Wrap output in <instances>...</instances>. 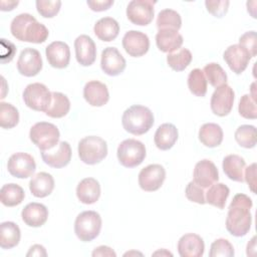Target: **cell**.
<instances>
[{"label": "cell", "mask_w": 257, "mask_h": 257, "mask_svg": "<svg viewBox=\"0 0 257 257\" xmlns=\"http://www.w3.org/2000/svg\"><path fill=\"white\" fill-rule=\"evenodd\" d=\"M252 206V200L247 195L237 194L234 196L226 218V229L231 235L242 237L249 232L252 223L250 212Z\"/></svg>", "instance_id": "cell-1"}, {"label": "cell", "mask_w": 257, "mask_h": 257, "mask_svg": "<svg viewBox=\"0 0 257 257\" xmlns=\"http://www.w3.org/2000/svg\"><path fill=\"white\" fill-rule=\"evenodd\" d=\"M10 31L17 40L31 43H43L49 35L45 25L38 22L29 13H21L14 17Z\"/></svg>", "instance_id": "cell-2"}, {"label": "cell", "mask_w": 257, "mask_h": 257, "mask_svg": "<svg viewBox=\"0 0 257 257\" xmlns=\"http://www.w3.org/2000/svg\"><path fill=\"white\" fill-rule=\"evenodd\" d=\"M152 110L144 105L135 104L126 108L121 117L123 128L135 136H141L150 131L154 124Z\"/></svg>", "instance_id": "cell-3"}, {"label": "cell", "mask_w": 257, "mask_h": 257, "mask_svg": "<svg viewBox=\"0 0 257 257\" xmlns=\"http://www.w3.org/2000/svg\"><path fill=\"white\" fill-rule=\"evenodd\" d=\"M107 156L106 142L96 136H88L78 143V157L86 165L100 163Z\"/></svg>", "instance_id": "cell-4"}, {"label": "cell", "mask_w": 257, "mask_h": 257, "mask_svg": "<svg viewBox=\"0 0 257 257\" xmlns=\"http://www.w3.org/2000/svg\"><path fill=\"white\" fill-rule=\"evenodd\" d=\"M101 223V217L97 212H81L75 219L74 233L80 241L90 242L99 235Z\"/></svg>", "instance_id": "cell-5"}, {"label": "cell", "mask_w": 257, "mask_h": 257, "mask_svg": "<svg viewBox=\"0 0 257 257\" xmlns=\"http://www.w3.org/2000/svg\"><path fill=\"white\" fill-rule=\"evenodd\" d=\"M59 131L57 126L51 122H36L29 132L31 142L40 150L47 151L54 148L59 143Z\"/></svg>", "instance_id": "cell-6"}, {"label": "cell", "mask_w": 257, "mask_h": 257, "mask_svg": "<svg viewBox=\"0 0 257 257\" xmlns=\"http://www.w3.org/2000/svg\"><path fill=\"white\" fill-rule=\"evenodd\" d=\"M147 152L145 145L135 139H127L122 141L116 151V156L120 165L125 168H135L140 166L145 158Z\"/></svg>", "instance_id": "cell-7"}, {"label": "cell", "mask_w": 257, "mask_h": 257, "mask_svg": "<svg viewBox=\"0 0 257 257\" xmlns=\"http://www.w3.org/2000/svg\"><path fill=\"white\" fill-rule=\"evenodd\" d=\"M23 100L33 110L46 111L52 100V92L43 83H30L23 91Z\"/></svg>", "instance_id": "cell-8"}, {"label": "cell", "mask_w": 257, "mask_h": 257, "mask_svg": "<svg viewBox=\"0 0 257 257\" xmlns=\"http://www.w3.org/2000/svg\"><path fill=\"white\" fill-rule=\"evenodd\" d=\"M156 1L152 0H133L126 7L127 19L136 25L146 26L153 21L155 15L154 5Z\"/></svg>", "instance_id": "cell-9"}, {"label": "cell", "mask_w": 257, "mask_h": 257, "mask_svg": "<svg viewBox=\"0 0 257 257\" xmlns=\"http://www.w3.org/2000/svg\"><path fill=\"white\" fill-rule=\"evenodd\" d=\"M7 169L11 176L18 179H26L34 174L36 164L31 155L19 152L9 158Z\"/></svg>", "instance_id": "cell-10"}, {"label": "cell", "mask_w": 257, "mask_h": 257, "mask_svg": "<svg viewBox=\"0 0 257 257\" xmlns=\"http://www.w3.org/2000/svg\"><path fill=\"white\" fill-rule=\"evenodd\" d=\"M234 98V90L228 84L217 87L211 96L210 106L212 111L218 116L228 115L232 110Z\"/></svg>", "instance_id": "cell-11"}, {"label": "cell", "mask_w": 257, "mask_h": 257, "mask_svg": "<svg viewBox=\"0 0 257 257\" xmlns=\"http://www.w3.org/2000/svg\"><path fill=\"white\" fill-rule=\"evenodd\" d=\"M166 179V170L159 164H152L141 170L139 174V185L146 192L159 190Z\"/></svg>", "instance_id": "cell-12"}, {"label": "cell", "mask_w": 257, "mask_h": 257, "mask_svg": "<svg viewBox=\"0 0 257 257\" xmlns=\"http://www.w3.org/2000/svg\"><path fill=\"white\" fill-rule=\"evenodd\" d=\"M42 58L38 50L34 48H24L17 60L18 72L24 76L32 77L37 75L42 69Z\"/></svg>", "instance_id": "cell-13"}, {"label": "cell", "mask_w": 257, "mask_h": 257, "mask_svg": "<svg viewBox=\"0 0 257 257\" xmlns=\"http://www.w3.org/2000/svg\"><path fill=\"white\" fill-rule=\"evenodd\" d=\"M42 161L51 168L60 169L67 166L71 160V148L67 142H59L54 148L41 151Z\"/></svg>", "instance_id": "cell-14"}, {"label": "cell", "mask_w": 257, "mask_h": 257, "mask_svg": "<svg viewBox=\"0 0 257 257\" xmlns=\"http://www.w3.org/2000/svg\"><path fill=\"white\" fill-rule=\"evenodd\" d=\"M122 46L130 56L141 57L148 52L150 39L141 31L130 30L122 37Z\"/></svg>", "instance_id": "cell-15"}, {"label": "cell", "mask_w": 257, "mask_h": 257, "mask_svg": "<svg viewBox=\"0 0 257 257\" xmlns=\"http://www.w3.org/2000/svg\"><path fill=\"white\" fill-rule=\"evenodd\" d=\"M125 59L115 47H106L101 52L100 67L102 71L109 76H116L123 72L125 68Z\"/></svg>", "instance_id": "cell-16"}, {"label": "cell", "mask_w": 257, "mask_h": 257, "mask_svg": "<svg viewBox=\"0 0 257 257\" xmlns=\"http://www.w3.org/2000/svg\"><path fill=\"white\" fill-rule=\"evenodd\" d=\"M223 58L233 72L240 74L247 68L251 56L244 47L239 44H233L224 51Z\"/></svg>", "instance_id": "cell-17"}, {"label": "cell", "mask_w": 257, "mask_h": 257, "mask_svg": "<svg viewBox=\"0 0 257 257\" xmlns=\"http://www.w3.org/2000/svg\"><path fill=\"white\" fill-rule=\"evenodd\" d=\"M219 180V172L217 167L210 160H202L195 166L193 173V181L203 189L209 188Z\"/></svg>", "instance_id": "cell-18"}, {"label": "cell", "mask_w": 257, "mask_h": 257, "mask_svg": "<svg viewBox=\"0 0 257 257\" xmlns=\"http://www.w3.org/2000/svg\"><path fill=\"white\" fill-rule=\"evenodd\" d=\"M75 57L82 66L91 65L96 58V46L94 41L88 35L82 34L74 40Z\"/></svg>", "instance_id": "cell-19"}, {"label": "cell", "mask_w": 257, "mask_h": 257, "mask_svg": "<svg viewBox=\"0 0 257 257\" xmlns=\"http://www.w3.org/2000/svg\"><path fill=\"white\" fill-rule=\"evenodd\" d=\"M48 63L58 69L65 68L69 64L70 49L63 41H53L45 48Z\"/></svg>", "instance_id": "cell-20"}, {"label": "cell", "mask_w": 257, "mask_h": 257, "mask_svg": "<svg viewBox=\"0 0 257 257\" xmlns=\"http://www.w3.org/2000/svg\"><path fill=\"white\" fill-rule=\"evenodd\" d=\"M204 251L205 243L197 234H185L178 241V252L181 257H201Z\"/></svg>", "instance_id": "cell-21"}, {"label": "cell", "mask_w": 257, "mask_h": 257, "mask_svg": "<svg viewBox=\"0 0 257 257\" xmlns=\"http://www.w3.org/2000/svg\"><path fill=\"white\" fill-rule=\"evenodd\" d=\"M83 97L91 106H102L109 99L107 86L98 80L88 81L83 87Z\"/></svg>", "instance_id": "cell-22"}, {"label": "cell", "mask_w": 257, "mask_h": 257, "mask_svg": "<svg viewBox=\"0 0 257 257\" xmlns=\"http://www.w3.org/2000/svg\"><path fill=\"white\" fill-rule=\"evenodd\" d=\"M183 36L174 29H159L156 35V43L158 48L166 53H173L179 50L183 44Z\"/></svg>", "instance_id": "cell-23"}, {"label": "cell", "mask_w": 257, "mask_h": 257, "mask_svg": "<svg viewBox=\"0 0 257 257\" xmlns=\"http://www.w3.org/2000/svg\"><path fill=\"white\" fill-rule=\"evenodd\" d=\"M21 217L27 226L34 228L41 227L47 221L48 210L43 204L32 202L23 208Z\"/></svg>", "instance_id": "cell-24"}, {"label": "cell", "mask_w": 257, "mask_h": 257, "mask_svg": "<svg viewBox=\"0 0 257 257\" xmlns=\"http://www.w3.org/2000/svg\"><path fill=\"white\" fill-rule=\"evenodd\" d=\"M77 199L86 205L94 204L100 197V185L93 178L81 180L76 187Z\"/></svg>", "instance_id": "cell-25"}, {"label": "cell", "mask_w": 257, "mask_h": 257, "mask_svg": "<svg viewBox=\"0 0 257 257\" xmlns=\"http://www.w3.org/2000/svg\"><path fill=\"white\" fill-rule=\"evenodd\" d=\"M179 137L178 128L173 123H163L161 124L154 137V142L156 147L161 151H168L176 144Z\"/></svg>", "instance_id": "cell-26"}, {"label": "cell", "mask_w": 257, "mask_h": 257, "mask_svg": "<svg viewBox=\"0 0 257 257\" xmlns=\"http://www.w3.org/2000/svg\"><path fill=\"white\" fill-rule=\"evenodd\" d=\"M54 189L53 177L45 172L36 174L29 182V190L36 198H45L49 196Z\"/></svg>", "instance_id": "cell-27"}, {"label": "cell", "mask_w": 257, "mask_h": 257, "mask_svg": "<svg viewBox=\"0 0 257 257\" xmlns=\"http://www.w3.org/2000/svg\"><path fill=\"white\" fill-rule=\"evenodd\" d=\"M246 163L244 159L238 155H228L224 158L222 168L225 175L232 181L244 182V169Z\"/></svg>", "instance_id": "cell-28"}, {"label": "cell", "mask_w": 257, "mask_h": 257, "mask_svg": "<svg viewBox=\"0 0 257 257\" xmlns=\"http://www.w3.org/2000/svg\"><path fill=\"white\" fill-rule=\"evenodd\" d=\"M93 32L98 39L109 42L117 37L119 25L115 19L111 17H103L94 24Z\"/></svg>", "instance_id": "cell-29"}, {"label": "cell", "mask_w": 257, "mask_h": 257, "mask_svg": "<svg viewBox=\"0 0 257 257\" xmlns=\"http://www.w3.org/2000/svg\"><path fill=\"white\" fill-rule=\"evenodd\" d=\"M199 140L208 148H216L223 141V130L214 122L204 123L199 130Z\"/></svg>", "instance_id": "cell-30"}, {"label": "cell", "mask_w": 257, "mask_h": 257, "mask_svg": "<svg viewBox=\"0 0 257 257\" xmlns=\"http://www.w3.org/2000/svg\"><path fill=\"white\" fill-rule=\"evenodd\" d=\"M21 232L14 222H3L0 224V247L11 249L19 244Z\"/></svg>", "instance_id": "cell-31"}, {"label": "cell", "mask_w": 257, "mask_h": 257, "mask_svg": "<svg viewBox=\"0 0 257 257\" xmlns=\"http://www.w3.org/2000/svg\"><path fill=\"white\" fill-rule=\"evenodd\" d=\"M25 193L23 189L14 183L3 185L0 190L1 203L6 207H15L22 203Z\"/></svg>", "instance_id": "cell-32"}, {"label": "cell", "mask_w": 257, "mask_h": 257, "mask_svg": "<svg viewBox=\"0 0 257 257\" xmlns=\"http://www.w3.org/2000/svg\"><path fill=\"white\" fill-rule=\"evenodd\" d=\"M230 190L223 183H214L211 185L206 192V203L215 206L219 209H224L226 205V201L229 197Z\"/></svg>", "instance_id": "cell-33"}, {"label": "cell", "mask_w": 257, "mask_h": 257, "mask_svg": "<svg viewBox=\"0 0 257 257\" xmlns=\"http://www.w3.org/2000/svg\"><path fill=\"white\" fill-rule=\"evenodd\" d=\"M69 109H70V101L68 97L61 92L54 91L52 92L51 103L48 109L45 111V113L50 117L60 118L66 115Z\"/></svg>", "instance_id": "cell-34"}, {"label": "cell", "mask_w": 257, "mask_h": 257, "mask_svg": "<svg viewBox=\"0 0 257 257\" xmlns=\"http://www.w3.org/2000/svg\"><path fill=\"white\" fill-rule=\"evenodd\" d=\"M188 87L196 96H205L207 92V79L203 70L195 68L190 71L188 76Z\"/></svg>", "instance_id": "cell-35"}, {"label": "cell", "mask_w": 257, "mask_h": 257, "mask_svg": "<svg viewBox=\"0 0 257 257\" xmlns=\"http://www.w3.org/2000/svg\"><path fill=\"white\" fill-rule=\"evenodd\" d=\"M182 26V18L180 14L173 9H164L158 14L157 27L159 29L179 30Z\"/></svg>", "instance_id": "cell-36"}, {"label": "cell", "mask_w": 257, "mask_h": 257, "mask_svg": "<svg viewBox=\"0 0 257 257\" xmlns=\"http://www.w3.org/2000/svg\"><path fill=\"white\" fill-rule=\"evenodd\" d=\"M192 53L187 48H180L177 52L169 53L167 56L168 65L175 71H183L192 61Z\"/></svg>", "instance_id": "cell-37"}, {"label": "cell", "mask_w": 257, "mask_h": 257, "mask_svg": "<svg viewBox=\"0 0 257 257\" xmlns=\"http://www.w3.org/2000/svg\"><path fill=\"white\" fill-rule=\"evenodd\" d=\"M207 81L214 87H219L227 82V74L222 66L216 62H211L205 65L203 69Z\"/></svg>", "instance_id": "cell-38"}, {"label": "cell", "mask_w": 257, "mask_h": 257, "mask_svg": "<svg viewBox=\"0 0 257 257\" xmlns=\"http://www.w3.org/2000/svg\"><path fill=\"white\" fill-rule=\"evenodd\" d=\"M235 141L245 149H252L256 146V127L251 124H242L235 132Z\"/></svg>", "instance_id": "cell-39"}, {"label": "cell", "mask_w": 257, "mask_h": 257, "mask_svg": "<svg viewBox=\"0 0 257 257\" xmlns=\"http://www.w3.org/2000/svg\"><path fill=\"white\" fill-rule=\"evenodd\" d=\"M19 112L8 102H0V125L2 128H12L18 124Z\"/></svg>", "instance_id": "cell-40"}, {"label": "cell", "mask_w": 257, "mask_h": 257, "mask_svg": "<svg viewBox=\"0 0 257 257\" xmlns=\"http://www.w3.org/2000/svg\"><path fill=\"white\" fill-rule=\"evenodd\" d=\"M256 99H254L251 94H244L239 101L238 111L241 116L248 119H255L257 117Z\"/></svg>", "instance_id": "cell-41"}, {"label": "cell", "mask_w": 257, "mask_h": 257, "mask_svg": "<svg viewBox=\"0 0 257 257\" xmlns=\"http://www.w3.org/2000/svg\"><path fill=\"white\" fill-rule=\"evenodd\" d=\"M210 257H232L234 256V248L233 245L227 239H217L211 244Z\"/></svg>", "instance_id": "cell-42"}, {"label": "cell", "mask_w": 257, "mask_h": 257, "mask_svg": "<svg viewBox=\"0 0 257 257\" xmlns=\"http://www.w3.org/2000/svg\"><path fill=\"white\" fill-rule=\"evenodd\" d=\"M61 1H50V0H37L36 9L37 12L44 18L54 17L60 10Z\"/></svg>", "instance_id": "cell-43"}, {"label": "cell", "mask_w": 257, "mask_h": 257, "mask_svg": "<svg viewBox=\"0 0 257 257\" xmlns=\"http://www.w3.org/2000/svg\"><path fill=\"white\" fill-rule=\"evenodd\" d=\"M185 194H186L187 199L190 200L191 202H194V203H197L200 205L206 204L204 189L202 187H200L199 185H197L194 181L190 182L187 185Z\"/></svg>", "instance_id": "cell-44"}, {"label": "cell", "mask_w": 257, "mask_h": 257, "mask_svg": "<svg viewBox=\"0 0 257 257\" xmlns=\"http://www.w3.org/2000/svg\"><path fill=\"white\" fill-rule=\"evenodd\" d=\"M229 4H230V2L227 0H223V1L206 0L205 1L207 11L209 13H211L213 16L218 17V18L223 17L227 13Z\"/></svg>", "instance_id": "cell-45"}, {"label": "cell", "mask_w": 257, "mask_h": 257, "mask_svg": "<svg viewBox=\"0 0 257 257\" xmlns=\"http://www.w3.org/2000/svg\"><path fill=\"white\" fill-rule=\"evenodd\" d=\"M239 45L244 47L248 53L250 54L251 58L256 56L257 53V45H256V32L255 31H248L242 34L239 38Z\"/></svg>", "instance_id": "cell-46"}, {"label": "cell", "mask_w": 257, "mask_h": 257, "mask_svg": "<svg viewBox=\"0 0 257 257\" xmlns=\"http://www.w3.org/2000/svg\"><path fill=\"white\" fill-rule=\"evenodd\" d=\"M244 180L248 184L249 189L252 193H256V164L253 163L245 169Z\"/></svg>", "instance_id": "cell-47"}, {"label": "cell", "mask_w": 257, "mask_h": 257, "mask_svg": "<svg viewBox=\"0 0 257 257\" xmlns=\"http://www.w3.org/2000/svg\"><path fill=\"white\" fill-rule=\"evenodd\" d=\"M86 3L92 11L101 12V11L107 10L113 4V0H96V1L87 0Z\"/></svg>", "instance_id": "cell-48"}, {"label": "cell", "mask_w": 257, "mask_h": 257, "mask_svg": "<svg viewBox=\"0 0 257 257\" xmlns=\"http://www.w3.org/2000/svg\"><path fill=\"white\" fill-rule=\"evenodd\" d=\"M93 257H97V256H108V257H115L116 254L115 252L108 246H98L96 247L93 251H92V254H91Z\"/></svg>", "instance_id": "cell-49"}, {"label": "cell", "mask_w": 257, "mask_h": 257, "mask_svg": "<svg viewBox=\"0 0 257 257\" xmlns=\"http://www.w3.org/2000/svg\"><path fill=\"white\" fill-rule=\"evenodd\" d=\"M47 253H46V250L45 248L42 246V245H39V244H35L33 246H31L29 248V251L27 252L26 256L29 257V256H46Z\"/></svg>", "instance_id": "cell-50"}, {"label": "cell", "mask_w": 257, "mask_h": 257, "mask_svg": "<svg viewBox=\"0 0 257 257\" xmlns=\"http://www.w3.org/2000/svg\"><path fill=\"white\" fill-rule=\"evenodd\" d=\"M18 1H5L2 0L1 1V10L2 11H11L13 10L17 5H18Z\"/></svg>", "instance_id": "cell-51"}, {"label": "cell", "mask_w": 257, "mask_h": 257, "mask_svg": "<svg viewBox=\"0 0 257 257\" xmlns=\"http://www.w3.org/2000/svg\"><path fill=\"white\" fill-rule=\"evenodd\" d=\"M159 254H161V255H170V256H173V254L172 253H170V252H168V251H166L165 249H163L162 251L160 250V251H157V252H155L153 255H159Z\"/></svg>", "instance_id": "cell-52"}]
</instances>
